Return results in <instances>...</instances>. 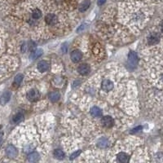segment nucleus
Masks as SVG:
<instances>
[{"mask_svg":"<svg viewBox=\"0 0 163 163\" xmlns=\"http://www.w3.org/2000/svg\"><path fill=\"white\" fill-rule=\"evenodd\" d=\"M80 153H81V150H78V151L74 152L73 153H72V154H71L70 159H74V158H76L77 157H78Z\"/></svg>","mask_w":163,"mask_h":163,"instance_id":"5701e85b","label":"nucleus"},{"mask_svg":"<svg viewBox=\"0 0 163 163\" xmlns=\"http://www.w3.org/2000/svg\"><path fill=\"white\" fill-rule=\"evenodd\" d=\"M91 70V68L87 64H82L81 65H79L78 68V72L82 75H87L89 73Z\"/></svg>","mask_w":163,"mask_h":163,"instance_id":"1a4fd4ad","label":"nucleus"},{"mask_svg":"<svg viewBox=\"0 0 163 163\" xmlns=\"http://www.w3.org/2000/svg\"><path fill=\"white\" fill-rule=\"evenodd\" d=\"M105 1H106V0H98V1H97V4H98L99 6H102L103 4H104Z\"/></svg>","mask_w":163,"mask_h":163,"instance_id":"cd10ccee","label":"nucleus"},{"mask_svg":"<svg viewBox=\"0 0 163 163\" xmlns=\"http://www.w3.org/2000/svg\"><path fill=\"white\" fill-rule=\"evenodd\" d=\"M147 39H148V43L149 45H155L160 40V34L158 33H155V32L154 33H151L148 36Z\"/></svg>","mask_w":163,"mask_h":163,"instance_id":"f03ea898","label":"nucleus"},{"mask_svg":"<svg viewBox=\"0 0 163 163\" xmlns=\"http://www.w3.org/2000/svg\"><path fill=\"white\" fill-rule=\"evenodd\" d=\"M101 123L104 127H107V128H110L113 126L114 124V120L112 119L109 116H105L104 118H102Z\"/></svg>","mask_w":163,"mask_h":163,"instance_id":"0eeeda50","label":"nucleus"},{"mask_svg":"<svg viewBox=\"0 0 163 163\" xmlns=\"http://www.w3.org/2000/svg\"><path fill=\"white\" fill-rule=\"evenodd\" d=\"M23 118H24L23 113H21V112H18V113H17L16 115L13 116V118H12V121L15 122V123H19L20 121H22Z\"/></svg>","mask_w":163,"mask_h":163,"instance_id":"aec40b11","label":"nucleus"},{"mask_svg":"<svg viewBox=\"0 0 163 163\" xmlns=\"http://www.w3.org/2000/svg\"><path fill=\"white\" fill-rule=\"evenodd\" d=\"M39 160V154L36 152H31L30 154L29 155L28 161L30 162H35Z\"/></svg>","mask_w":163,"mask_h":163,"instance_id":"a211bd4d","label":"nucleus"},{"mask_svg":"<svg viewBox=\"0 0 163 163\" xmlns=\"http://www.w3.org/2000/svg\"><path fill=\"white\" fill-rule=\"evenodd\" d=\"M32 17L35 19V20H38L42 17V11H40L39 9H34V11H32Z\"/></svg>","mask_w":163,"mask_h":163,"instance_id":"412c9836","label":"nucleus"},{"mask_svg":"<svg viewBox=\"0 0 163 163\" xmlns=\"http://www.w3.org/2000/svg\"><path fill=\"white\" fill-rule=\"evenodd\" d=\"M85 26H86L85 24H82V25H81V26H79V28L77 29V32H78V33H79V32H81V31L83 30V29H85Z\"/></svg>","mask_w":163,"mask_h":163,"instance_id":"bb28decb","label":"nucleus"},{"mask_svg":"<svg viewBox=\"0 0 163 163\" xmlns=\"http://www.w3.org/2000/svg\"><path fill=\"white\" fill-rule=\"evenodd\" d=\"M42 55V49H36V50H34L32 51V52L29 55V58L31 60H36L38 59V57Z\"/></svg>","mask_w":163,"mask_h":163,"instance_id":"2eb2a0df","label":"nucleus"},{"mask_svg":"<svg viewBox=\"0 0 163 163\" xmlns=\"http://www.w3.org/2000/svg\"><path fill=\"white\" fill-rule=\"evenodd\" d=\"M141 129H142V127H141V126H139V127L134 128V129L131 131V134H134V133H136L138 132V131H140Z\"/></svg>","mask_w":163,"mask_h":163,"instance_id":"393cba45","label":"nucleus"},{"mask_svg":"<svg viewBox=\"0 0 163 163\" xmlns=\"http://www.w3.org/2000/svg\"><path fill=\"white\" fill-rule=\"evenodd\" d=\"M79 84H80V82H78V81L74 82V83H73V87H78V85H79Z\"/></svg>","mask_w":163,"mask_h":163,"instance_id":"c85d7f7f","label":"nucleus"},{"mask_svg":"<svg viewBox=\"0 0 163 163\" xmlns=\"http://www.w3.org/2000/svg\"><path fill=\"white\" fill-rule=\"evenodd\" d=\"M38 69L41 73H44L49 69V64L45 60H41L38 64Z\"/></svg>","mask_w":163,"mask_h":163,"instance_id":"9d476101","label":"nucleus"},{"mask_svg":"<svg viewBox=\"0 0 163 163\" xmlns=\"http://www.w3.org/2000/svg\"><path fill=\"white\" fill-rule=\"evenodd\" d=\"M27 49H28V43L25 42V43L21 46V51H22L23 52H26V51H27Z\"/></svg>","mask_w":163,"mask_h":163,"instance_id":"b1692460","label":"nucleus"},{"mask_svg":"<svg viewBox=\"0 0 163 163\" xmlns=\"http://www.w3.org/2000/svg\"><path fill=\"white\" fill-rule=\"evenodd\" d=\"M40 98L39 91L36 89H32L27 93V99L31 102H34L38 100Z\"/></svg>","mask_w":163,"mask_h":163,"instance_id":"f257e3e1","label":"nucleus"},{"mask_svg":"<svg viewBox=\"0 0 163 163\" xmlns=\"http://www.w3.org/2000/svg\"><path fill=\"white\" fill-rule=\"evenodd\" d=\"M138 62V56L135 51H130L128 54V64L131 67H134Z\"/></svg>","mask_w":163,"mask_h":163,"instance_id":"7ed1b4c3","label":"nucleus"},{"mask_svg":"<svg viewBox=\"0 0 163 163\" xmlns=\"http://www.w3.org/2000/svg\"><path fill=\"white\" fill-rule=\"evenodd\" d=\"M61 50H62V51H63V53H66V52H67V50H68L67 45H66V44H64V45L62 46Z\"/></svg>","mask_w":163,"mask_h":163,"instance_id":"a878e982","label":"nucleus"},{"mask_svg":"<svg viewBox=\"0 0 163 163\" xmlns=\"http://www.w3.org/2000/svg\"><path fill=\"white\" fill-rule=\"evenodd\" d=\"M49 99L51 102L58 101L60 98V94L58 91H52L49 94Z\"/></svg>","mask_w":163,"mask_h":163,"instance_id":"f3484780","label":"nucleus"},{"mask_svg":"<svg viewBox=\"0 0 163 163\" xmlns=\"http://www.w3.org/2000/svg\"><path fill=\"white\" fill-rule=\"evenodd\" d=\"M6 154L10 158H16L18 154L17 149L13 145H8L6 149Z\"/></svg>","mask_w":163,"mask_h":163,"instance_id":"39448f33","label":"nucleus"},{"mask_svg":"<svg viewBox=\"0 0 163 163\" xmlns=\"http://www.w3.org/2000/svg\"><path fill=\"white\" fill-rule=\"evenodd\" d=\"M91 115L92 116L93 118H100L102 116V111L100 108L94 106L91 108Z\"/></svg>","mask_w":163,"mask_h":163,"instance_id":"f8f14e48","label":"nucleus"},{"mask_svg":"<svg viewBox=\"0 0 163 163\" xmlns=\"http://www.w3.org/2000/svg\"><path fill=\"white\" fill-rule=\"evenodd\" d=\"M97 146L100 149H106L109 146V140H108L106 138H100L97 142Z\"/></svg>","mask_w":163,"mask_h":163,"instance_id":"ddd939ff","label":"nucleus"},{"mask_svg":"<svg viewBox=\"0 0 163 163\" xmlns=\"http://www.w3.org/2000/svg\"><path fill=\"white\" fill-rule=\"evenodd\" d=\"M91 5V1L90 0H84L82 3L79 5L78 10L79 11H81V12H83V11H87V9L89 8V7Z\"/></svg>","mask_w":163,"mask_h":163,"instance_id":"4468645a","label":"nucleus"},{"mask_svg":"<svg viewBox=\"0 0 163 163\" xmlns=\"http://www.w3.org/2000/svg\"><path fill=\"white\" fill-rule=\"evenodd\" d=\"M117 159L119 162H127L129 160V157L125 152H119L117 157Z\"/></svg>","mask_w":163,"mask_h":163,"instance_id":"dca6fc26","label":"nucleus"},{"mask_svg":"<svg viewBox=\"0 0 163 163\" xmlns=\"http://www.w3.org/2000/svg\"><path fill=\"white\" fill-rule=\"evenodd\" d=\"M71 60L74 63H77V62L80 61L82 58V54L80 51L78 50H74V51H72V53L70 55Z\"/></svg>","mask_w":163,"mask_h":163,"instance_id":"6e6552de","label":"nucleus"},{"mask_svg":"<svg viewBox=\"0 0 163 163\" xmlns=\"http://www.w3.org/2000/svg\"><path fill=\"white\" fill-rule=\"evenodd\" d=\"M45 21L48 26H55L58 21V18L53 13H49L46 16Z\"/></svg>","mask_w":163,"mask_h":163,"instance_id":"20e7f679","label":"nucleus"},{"mask_svg":"<svg viewBox=\"0 0 163 163\" xmlns=\"http://www.w3.org/2000/svg\"><path fill=\"white\" fill-rule=\"evenodd\" d=\"M11 92H9V91H6L4 92L1 96L0 97V104H2V105H4L6 104L10 100V99H11Z\"/></svg>","mask_w":163,"mask_h":163,"instance_id":"9b49d317","label":"nucleus"},{"mask_svg":"<svg viewBox=\"0 0 163 163\" xmlns=\"http://www.w3.org/2000/svg\"><path fill=\"white\" fill-rule=\"evenodd\" d=\"M23 80V76L21 74H17L14 78V85L15 86H19Z\"/></svg>","mask_w":163,"mask_h":163,"instance_id":"4be33fe9","label":"nucleus"},{"mask_svg":"<svg viewBox=\"0 0 163 163\" xmlns=\"http://www.w3.org/2000/svg\"><path fill=\"white\" fill-rule=\"evenodd\" d=\"M53 155L55 158L56 159H59V160H62L65 158V152H63L60 149H56L53 152Z\"/></svg>","mask_w":163,"mask_h":163,"instance_id":"6ab92c4d","label":"nucleus"},{"mask_svg":"<svg viewBox=\"0 0 163 163\" xmlns=\"http://www.w3.org/2000/svg\"><path fill=\"white\" fill-rule=\"evenodd\" d=\"M101 87L103 91H110L113 89L114 87V85L112 83V82L111 80H109V79H104V81L102 82Z\"/></svg>","mask_w":163,"mask_h":163,"instance_id":"423d86ee","label":"nucleus"}]
</instances>
